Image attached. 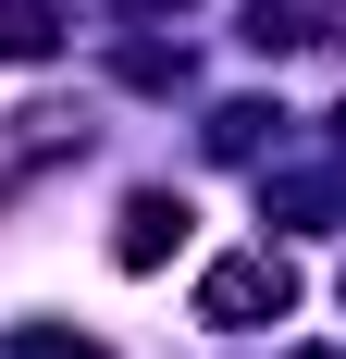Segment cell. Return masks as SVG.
Instances as JSON below:
<instances>
[{
  "label": "cell",
  "instance_id": "1",
  "mask_svg": "<svg viewBox=\"0 0 346 359\" xmlns=\"http://www.w3.org/2000/svg\"><path fill=\"white\" fill-rule=\"evenodd\" d=\"M284 297H297V273H284L272 248H247V260H210L198 310H210V323H260V310H284Z\"/></svg>",
  "mask_w": 346,
  "mask_h": 359
},
{
  "label": "cell",
  "instance_id": "2",
  "mask_svg": "<svg viewBox=\"0 0 346 359\" xmlns=\"http://www.w3.org/2000/svg\"><path fill=\"white\" fill-rule=\"evenodd\" d=\"M173 236H186V211H173V198H137V211H124V273H148Z\"/></svg>",
  "mask_w": 346,
  "mask_h": 359
},
{
  "label": "cell",
  "instance_id": "3",
  "mask_svg": "<svg viewBox=\"0 0 346 359\" xmlns=\"http://www.w3.org/2000/svg\"><path fill=\"white\" fill-rule=\"evenodd\" d=\"M50 50V0H0V62H37Z\"/></svg>",
  "mask_w": 346,
  "mask_h": 359
},
{
  "label": "cell",
  "instance_id": "4",
  "mask_svg": "<svg viewBox=\"0 0 346 359\" xmlns=\"http://www.w3.org/2000/svg\"><path fill=\"white\" fill-rule=\"evenodd\" d=\"M310 359H321V347H310Z\"/></svg>",
  "mask_w": 346,
  "mask_h": 359
}]
</instances>
